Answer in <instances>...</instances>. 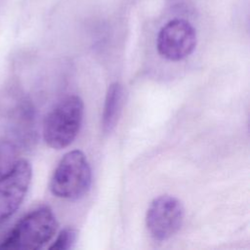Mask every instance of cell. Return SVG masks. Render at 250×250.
<instances>
[{"mask_svg":"<svg viewBox=\"0 0 250 250\" xmlns=\"http://www.w3.org/2000/svg\"><path fill=\"white\" fill-rule=\"evenodd\" d=\"M58 222L48 206L38 207L23 216L0 242V249L36 250L55 235Z\"/></svg>","mask_w":250,"mask_h":250,"instance_id":"6da1fadb","label":"cell"},{"mask_svg":"<svg viewBox=\"0 0 250 250\" xmlns=\"http://www.w3.org/2000/svg\"><path fill=\"white\" fill-rule=\"evenodd\" d=\"M84 104L80 97L68 95L58 102L43 122V139L52 148L61 149L76 138L83 120Z\"/></svg>","mask_w":250,"mask_h":250,"instance_id":"7a4b0ae2","label":"cell"},{"mask_svg":"<svg viewBox=\"0 0 250 250\" xmlns=\"http://www.w3.org/2000/svg\"><path fill=\"white\" fill-rule=\"evenodd\" d=\"M91 183L92 172L87 157L75 149L60 160L50 181V190L57 197L75 200L88 192Z\"/></svg>","mask_w":250,"mask_h":250,"instance_id":"3957f363","label":"cell"},{"mask_svg":"<svg viewBox=\"0 0 250 250\" xmlns=\"http://www.w3.org/2000/svg\"><path fill=\"white\" fill-rule=\"evenodd\" d=\"M184 218L182 202L175 196L165 194L151 201L146 211V225L153 239L165 241L180 230Z\"/></svg>","mask_w":250,"mask_h":250,"instance_id":"277c9868","label":"cell"},{"mask_svg":"<svg viewBox=\"0 0 250 250\" xmlns=\"http://www.w3.org/2000/svg\"><path fill=\"white\" fill-rule=\"evenodd\" d=\"M32 178V168L26 159L17 160L0 175V225L12 217L22 203Z\"/></svg>","mask_w":250,"mask_h":250,"instance_id":"5b68a950","label":"cell"},{"mask_svg":"<svg viewBox=\"0 0 250 250\" xmlns=\"http://www.w3.org/2000/svg\"><path fill=\"white\" fill-rule=\"evenodd\" d=\"M196 42V31L192 24L184 19H174L160 28L156 48L162 58L179 62L193 52Z\"/></svg>","mask_w":250,"mask_h":250,"instance_id":"8992f818","label":"cell"},{"mask_svg":"<svg viewBox=\"0 0 250 250\" xmlns=\"http://www.w3.org/2000/svg\"><path fill=\"white\" fill-rule=\"evenodd\" d=\"M124 88L119 82H113L108 86L102 116V128L104 134L111 133L116 127L124 104Z\"/></svg>","mask_w":250,"mask_h":250,"instance_id":"52a82bcc","label":"cell"},{"mask_svg":"<svg viewBox=\"0 0 250 250\" xmlns=\"http://www.w3.org/2000/svg\"><path fill=\"white\" fill-rule=\"evenodd\" d=\"M77 237L76 229L72 228H65L63 229L52 245L49 247L51 250H67L72 248L75 240Z\"/></svg>","mask_w":250,"mask_h":250,"instance_id":"ba28073f","label":"cell"},{"mask_svg":"<svg viewBox=\"0 0 250 250\" xmlns=\"http://www.w3.org/2000/svg\"><path fill=\"white\" fill-rule=\"evenodd\" d=\"M14 148L8 143L0 144V175L5 173L16 161L13 160Z\"/></svg>","mask_w":250,"mask_h":250,"instance_id":"9c48e42d","label":"cell"}]
</instances>
